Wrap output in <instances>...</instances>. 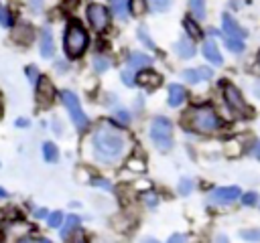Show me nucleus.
<instances>
[{
    "mask_svg": "<svg viewBox=\"0 0 260 243\" xmlns=\"http://www.w3.org/2000/svg\"><path fill=\"white\" fill-rule=\"evenodd\" d=\"M93 158L102 164H116L128 150L126 136L110 124H100L91 136Z\"/></svg>",
    "mask_w": 260,
    "mask_h": 243,
    "instance_id": "nucleus-1",
    "label": "nucleus"
},
{
    "mask_svg": "<svg viewBox=\"0 0 260 243\" xmlns=\"http://www.w3.org/2000/svg\"><path fill=\"white\" fill-rule=\"evenodd\" d=\"M183 124L199 134H211L219 128V117L213 111V107L209 105H199V107H191L185 115H183Z\"/></svg>",
    "mask_w": 260,
    "mask_h": 243,
    "instance_id": "nucleus-2",
    "label": "nucleus"
},
{
    "mask_svg": "<svg viewBox=\"0 0 260 243\" xmlns=\"http://www.w3.org/2000/svg\"><path fill=\"white\" fill-rule=\"evenodd\" d=\"M150 140L160 152H169L173 148V124L171 119L158 115L150 122Z\"/></svg>",
    "mask_w": 260,
    "mask_h": 243,
    "instance_id": "nucleus-3",
    "label": "nucleus"
},
{
    "mask_svg": "<svg viewBox=\"0 0 260 243\" xmlns=\"http://www.w3.org/2000/svg\"><path fill=\"white\" fill-rule=\"evenodd\" d=\"M61 101H63V105H65V107H67V111H69V117H71L73 126H75L79 132L87 130V126H89V119H87L85 111L81 109V103H79L77 95H75L73 91L65 89V91H61Z\"/></svg>",
    "mask_w": 260,
    "mask_h": 243,
    "instance_id": "nucleus-4",
    "label": "nucleus"
},
{
    "mask_svg": "<svg viewBox=\"0 0 260 243\" xmlns=\"http://www.w3.org/2000/svg\"><path fill=\"white\" fill-rule=\"evenodd\" d=\"M87 47V34L79 24H71L65 32V53L69 57H79Z\"/></svg>",
    "mask_w": 260,
    "mask_h": 243,
    "instance_id": "nucleus-5",
    "label": "nucleus"
},
{
    "mask_svg": "<svg viewBox=\"0 0 260 243\" xmlns=\"http://www.w3.org/2000/svg\"><path fill=\"white\" fill-rule=\"evenodd\" d=\"M223 99H225V103H228V107L236 113V115H240V117H248L250 113H252V109L248 107V103L244 101V97H242V93H240V89H236L234 85H225L223 87Z\"/></svg>",
    "mask_w": 260,
    "mask_h": 243,
    "instance_id": "nucleus-6",
    "label": "nucleus"
},
{
    "mask_svg": "<svg viewBox=\"0 0 260 243\" xmlns=\"http://www.w3.org/2000/svg\"><path fill=\"white\" fill-rule=\"evenodd\" d=\"M236 198H240V188L238 186H221V188H215L209 194V200L213 205H230Z\"/></svg>",
    "mask_w": 260,
    "mask_h": 243,
    "instance_id": "nucleus-7",
    "label": "nucleus"
},
{
    "mask_svg": "<svg viewBox=\"0 0 260 243\" xmlns=\"http://www.w3.org/2000/svg\"><path fill=\"white\" fill-rule=\"evenodd\" d=\"M87 20L95 30H104L108 26V10L102 4H89L87 6Z\"/></svg>",
    "mask_w": 260,
    "mask_h": 243,
    "instance_id": "nucleus-8",
    "label": "nucleus"
},
{
    "mask_svg": "<svg viewBox=\"0 0 260 243\" xmlns=\"http://www.w3.org/2000/svg\"><path fill=\"white\" fill-rule=\"evenodd\" d=\"M53 97H55L53 83L47 77H39V81H37V99H39V103L43 107H47V105L53 103Z\"/></svg>",
    "mask_w": 260,
    "mask_h": 243,
    "instance_id": "nucleus-9",
    "label": "nucleus"
},
{
    "mask_svg": "<svg viewBox=\"0 0 260 243\" xmlns=\"http://www.w3.org/2000/svg\"><path fill=\"white\" fill-rule=\"evenodd\" d=\"M221 20H223V34L225 36H230V38H238V40H242V38H246V30L230 16V14H223L221 16Z\"/></svg>",
    "mask_w": 260,
    "mask_h": 243,
    "instance_id": "nucleus-10",
    "label": "nucleus"
},
{
    "mask_svg": "<svg viewBox=\"0 0 260 243\" xmlns=\"http://www.w3.org/2000/svg\"><path fill=\"white\" fill-rule=\"evenodd\" d=\"M211 75H213V71H211L209 67H197V69H187V71H183V79H185L187 83H199V81H203V79H211Z\"/></svg>",
    "mask_w": 260,
    "mask_h": 243,
    "instance_id": "nucleus-11",
    "label": "nucleus"
},
{
    "mask_svg": "<svg viewBox=\"0 0 260 243\" xmlns=\"http://www.w3.org/2000/svg\"><path fill=\"white\" fill-rule=\"evenodd\" d=\"M55 53V45H53V32L49 26H43L41 30V55L45 59H51Z\"/></svg>",
    "mask_w": 260,
    "mask_h": 243,
    "instance_id": "nucleus-12",
    "label": "nucleus"
},
{
    "mask_svg": "<svg viewBox=\"0 0 260 243\" xmlns=\"http://www.w3.org/2000/svg\"><path fill=\"white\" fill-rule=\"evenodd\" d=\"M136 83L142 85V87H158L162 83V77L154 71H140L136 75Z\"/></svg>",
    "mask_w": 260,
    "mask_h": 243,
    "instance_id": "nucleus-13",
    "label": "nucleus"
},
{
    "mask_svg": "<svg viewBox=\"0 0 260 243\" xmlns=\"http://www.w3.org/2000/svg\"><path fill=\"white\" fill-rule=\"evenodd\" d=\"M150 63H152L150 57H146V55H142V53H132V55L128 57V71H130V73H138L142 67H148Z\"/></svg>",
    "mask_w": 260,
    "mask_h": 243,
    "instance_id": "nucleus-14",
    "label": "nucleus"
},
{
    "mask_svg": "<svg viewBox=\"0 0 260 243\" xmlns=\"http://www.w3.org/2000/svg\"><path fill=\"white\" fill-rule=\"evenodd\" d=\"M203 57L213 65H221L223 63V59H221V55H219V51H217V47H215V43L211 38H207L203 43Z\"/></svg>",
    "mask_w": 260,
    "mask_h": 243,
    "instance_id": "nucleus-15",
    "label": "nucleus"
},
{
    "mask_svg": "<svg viewBox=\"0 0 260 243\" xmlns=\"http://www.w3.org/2000/svg\"><path fill=\"white\" fill-rule=\"evenodd\" d=\"M175 51H177V55H179L181 59H189V57L195 55V45H193V40H191L189 36H185V38H181V40L175 45Z\"/></svg>",
    "mask_w": 260,
    "mask_h": 243,
    "instance_id": "nucleus-16",
    "label": "nucleus"
},
{
    "mask_svg": "<svg viewBox=\"0 0 260 243\" xmlns=\"http://www.w3.org/2000/svg\"><path fill=\"white\" fill-rule=\"evenodd\" d=\"M185 101V89L179 83H173L169 87V105L171 107H179Z\"/></svg>",
    "mask_w": 260,
    "mask_h": 243,
    "instance_id": "nucleus-17",
    "label": "nucleus"
},
{
    "mask_svg": "<svg viewBox=\"0 0 260 243\" xmlns=\"http://www.w3.org/2000/svg\"><path fill=\"white\" fill-rule=\"evenodd\" d=\"M12 38H14L16 43L28 45L30 38H32V28H30L28 24H18V26L14 28V32H12Z\"/></svg>",
    "mask_w": 260,
    "mask_h": 243,
    "instance_id": "nucleus-18",
    "label": "nucleus"
},
{
    "mask_svg": "<svg viewBox=\"0 0 260 243\" xmlns=\"http://www.w3.org/2000/svg\"><path fill=\"white\" fill-rule=\"evenodd\" d=\"M77 227H79V217H77V215H69V217L65 219L63 229H61V237H63V239H69L71 231H75Z\"/></svg>",
    "mask_w": 260,
    "mask_h": 243,
    "instance_id": "nucleus-19",
    "label": "nucleus"
},
{
    "mask_svg": "<svg viewBox=\"0 0 260 243\" xmlns=\"http://www.w3.org/2000/svg\"><path fill=\"white\" fill-rule=\"evenodd\" d=\"M183 26H185V30L189 32V38H201V36H203L199 24H197L193 18H185V20H183Z\"/></svg>",
    "mask_w": 260,
    "mask_h": 243,
    "instance_id": "nucleus-20",
    "label": "nucleus"
},
{
    "mask_svg": "<svg viewBox=\"0 0 260 243\" xmlns=\"http://www.w3.org/2000/svg\"><path fill=\"white\" fill-rule=\"evenodd\" d=\"M43 156H45L47 162H57V158H59L57 146H55L53 142H45V144H43Z\"/></svg>",
    "mask_w": 260,
    "mask_h": 243,
    "instance_id": "nucleus-21",
    "label": "nucleus"
},
{
    "mask_svg": "<svg viewBox=\"0 0 260 243\" xmlns=\"http://www.w3.org/2000/svg\"><path fill=\"white\" fill-rule=\"evenodd\" d=\"M110 2L118 18H128V0H110Z\"/></svg>",
    "mask_w": 260,
    "mask_h": 243,
    "instance_id": "nucleus-22",
    "label": "nucleus"
},
{
    "mask_svg": "<svg viewBox=\"0 0 260 243\" xmlns=\"http://www.w3.org/2000/svg\"><path fill=\"white\" fill-rule=\"evenodd\" d=\"M189 8L195 18H205V0H189Z\"/></svg>",
    "mask_w": 260,
    "mask_h": 243,
    "instance_id": "nucleus-23",
    "label": "nucleus"
},
{
    "mask_svg": "<svg viewBox=\"0 0 260 243\" xmlns=\"http://www.w3.org/2000/svg\"><path fill=\"white\" fill-rule=\"evenodd\" d=\"M240 237L244 241H252V243H260V229H242Z\"/></svg>",
    "mask_w": 260,
    "mask_h": 243,
    "instance_id": "nucleus-24",
    "label": "nucleus"
},
{
    "mask_svg": "<svg viewBox=\"0 0 260 243\" xmlns=\"http://www.w3.org/2000/svg\"><path fill=\"white\" fill-rule=\"evenodd\" d=\"M63 219H65V217H63L61 211H53V213H49V217H47V225L53 227V229H57V227H61Z\"/></svg>",
    "mask_w": 260,
    "mask_h": 243,
    "instance_id": "nucleus-25",
    "label": "nucleus"
},
{
    "mask_svg": "<svg viewBox=\"0 0 260 243\" xmlns=\"http://www.w3.org/2000/svg\"><path fill=\"white\" fill-rule=\"evenodd\" d=\"M93 69H95L98 73H104V71L110 69V61H108L106 57H102V55H95V57H93Z\"/></svg>",
    "mask_w": 260,
    "mask_h": 243,
    "instance_id": "nucleus-26",
    "label": "nucleus"
},
{
    "mask_svg": "<svg viewBox=\"0 0 260 243\" xmlns=\"http://www.w3.org/2000/svg\"><path fill=\"white\" fill-rule=\"evenodd\" d=\"M223 36H225V34H223ZM223 40H225V45H228V49H230L232 53H242V51H244V40L230 38V36H225Z\"/></svg>",
    "mask_w": 260,
    "mask_h": 243,
    "instance_id": "nucleus-27",
    "label": "nucleus"
},
{
    "mask_svg": "<svg viewBox=\"0 0 260 243\" xmlns=\"http://www.w3.org/2000/svg\"><path fill=\"white\" fill-rule=\"evenodd\" d=\"M191 192H193V180H191V178H181V180H179V194L187 196V194H191Z\"/></svg>",
    "mask_w": 260,
    "mask_h": 243,
    "instance_id": "nucleus-28",
    "label": "nucleus"
},
{
    "mask_svg": "<svg viewBox=\"0 0 260 243\" xmlns=\"http://www.w3.org/2000/svg\"><path fill=\"white\" fill-rule=\"evenodd\" d=\"M0 24L2 26H10L12 24V16H10V12H8V8L0 2Z\"/></svg>",
    "mask_w": 260,
    "mask_h": 243,
    "instance_id": "nucleus-29",
    "label": "nucleus"
},
{
    "mask_svg": "<svg viewBox=\"0 0 260 243\" xmlns=\"http://www.w3.org/2000/svg\"><path fill=\"white\" fill-rule=\"evenodd\" d=\"M128 8H130V12L136 14V16H140V14L146 10V8H144V0H130V6H128Z\"/></svg>",
    "mask_w": 260,
    "mask_h": 243,
    "instance_id": "nucleus-30",
    "label": "nucleus"
},
{
    "mask_svg": "<svg viewBox=\"0 0 260 243\" xmlns=\"http://www.w3.org/2000/svg\"><path fill=\"white\" fill-rule=\"evenodd\" d=\"M258 202V194L256 192H246L244 196H242V205L244 207H254Z\"/></svg>",
    "mask_w": 260,
    "mask_h": 243,
    "instance_id": "nucleus-31",
    "label": "nucleus"
},
{
    "mask_svg": "<svg viewBox=\"0 0 260 243\" xmlns=\"http://www.w3.org/2000/svg\"><path fill=\"white\" fill-rule=\"evenodd\" d=\"M150 6H152L156 12H165V10L171 6V0H150Z\"/></svg>",
    "mask_w": 260,
    "mask_h": 243,
    "instance_id": "nucleus-32",
    "label": "nucleus"
},
{
    "mask_svg": "<svg viewBox=\"0 0 260 243\" xmlns=\"http://www.w3.org/2000/svg\"><path fill=\"white\" fill-rule=\"evenodd\" d=\"M138 36H140V40H142L148 49H154V43L148 38V34H146V30H144V28H138Z\"/></svg>",
    "mask_w": 260,
    "mask_h": 243,
    "instance_id": "nucleus-33",
    "label": "nucleus"
},
{
    "mask_svg": "<svg viewBox=\"0 0 260 243\" xmlns=\"http://www.w3.org/2000/svg\"><path fill=\"white\" fill-rule=\"evenodd\" d=\"M116 119H118L120 124H124V126H126V124L130 122V113H128L126 109H118V111H116Z\"/></svg>",
    "mask_w": 260,
    "mask_h": 243,
    "instance_id": "nucleus-34",
    "label": "nucleus"
},
{
    "mask_svg": "<svg viewBox=\"0 0 260 243\" xmlns=\"http://www.w3.org/2000/svg\"><path fill=\"white\" fill-rule=\"evenodd\" d=\"M167 243H187V239H185V235L183 233H173L171 237H169V241Z\"/></svg>",
    "mask_w": 260,
    "mask_h": 243,
    "instance_id": "nucleus-35",
    "label": "nucleus"
},
{
    "mask_svg": "<svg viewBox=\"0 0 260 243\" xmlns=\"http://www.w3.org/2000/svg\"><path fill=\"white\" fill-rule=\"evenodd\" d=\"M26 75L30 77V81H39V79H37V69H35L32 65H30V67H26Z\"/></svg>",
    "mask_w": 260,
    "mask_h": 243,
    "instance_id": "nucleus-36",
    "label": "nucleus"
},
{
    "mask_svg": "<svg viewBox=\"0 0 260 243\" xmlns=\"http://www.w3.org/2000/svg\"><path fill=\"white\" fill-rule=\"evenodd\" d=\"M128 166H132V170H138V172L144 170V164H142V162H134V160H132V162H128Z\"/></svg>",
    "mask_w": 260,
    "mask_h": 243,
    "instance_id": "nucleus-37",
    "label": "nucleus"
},
{
    "mask_svg": "<svg viewBox=\"0 0 260 243\" xmlns=\"http://www.w3.org/2000/svg\"><path fill=\"white\" fill-rule=\"evenodd\" d=\"M30 6H32L35 12H39V10L43 8V0H30Z\"/></svg>",
    "mask_w": 260,
    "mask_h": 243,
    "instance_id": "nucleus-38",
    "label": "nucleus"
},
{
    "mask_svg": "<svg viewBox=\"0 0 260 243\" xmlns=\"http://www.w3.org/2000/svg\"><path fill=\"white\" fill-rule=\"evenodd\" d=\"M252 154H254L256 158H260V142H256V144H254V148H252Z\"/></svg>",
    "mask_w": 260,
    "mask_h": 243,
    "instance_id": "nucleus-39",
    "label": "nucleus"
},
{
    "mask_svg": "<svg viewBox=\"0 0 260 243\" xmlns=\"http://www.w3.org/2000/svg\"><path fill=\"white\" fill-rule=\"evenodd\" d=\"M63 2H65L67 8H75V6L79 4V0H63Z\"/></svg>",
    "mask_w": 260,
    "mask_h": 243,
    "instance_id": "nucleus-40",
    "label": "nucleus"
},
{
    "mask_svg": "<svg viewBox=\"0 0 260 243\" xmlns=\"http://www.w3.org/2000/svg\"><path fill=\"white\" fill-rule=\"evenodd\" d=\"M254 95L260 99V81H256V83H254Z\"/></svg>",
    "mask_w": 260,
    "mask_h": 243,
    "instance_id": "nucleus-41",
    "label": "nucleus"
},
{
    "mask_svg": "<svg viewBox=\"0 0 260 243\" xmlns=\"http://www.w3.org/2000/svg\"><path fill=\"white\" fill-rule=\"evenodd\" d=\"M16 126H18V128H22V126L26 128V126H28V119H24V117H20V119L16 122Z\"/></svg>",
    "mask_w": 260,
    "mask_h": 243,
    "instance_id": "nucleus-42",
    "label": "nucleus"
},
{
    "mask_svg": "<svg viewBox=\"0 0 260 243\" xmlns=\"http://www.w3.org/2000/svg\"><path fill=\"white\" fill-rule=\"evenodd\" d=\"M215 243H230V239H228L225 235H219V237L215 239Z\"/></svg>",
    "mask_w": 260,
    "mask_h": 243,
    "instance_id": "nucleus-43",
    "label": "nucleus"
},
{
    "mask_svg": "<svg viewBox=\"0 0 260 243\" xmlns=\"http://www.w3.org/2000/svg\"><path fill=\"white\" fill-rule=\"evenodd\" d=\"M45 215H49V213H47V211H45V209H41V211H37V217H39V219H43V217H45Z\"/></svg>",
    "mask_w": 260,
    "mask_h": 243,
    "instance_id": "nucleus-44",
    "label": "nucleus"
},
{
    "mask_svg": "<svg viewBox=\"0 0 260 243\" xmlns=\"http://www.w3.org/2000/svg\"><path fill=\"white\" fill-rule=\"evenodd\" d=\"M140 243H158V241H156V239H152V237H146V239H142Z\"/></svg>",
    "mask_w": 260,
    "mask_h": 243,
    "instance_id": "nucleus-45",
    "label": "nucleus"
},
{
    "mask_svg": "<svg viewBox=\"0 0 260 243\" xmlns=\"http://www.w3.org/2000/svg\"><path fill=\"white\" fill-rule=\"evenodd\" d=\"M2 111H4V99H2V93H0V115H2Z\"/></svg>",
    "mask_w": 260,
    "mask_h": 243,
    "instance_id": "nucleus-46",
    "label": "nucleus"
},
{
    "mask_svg": "<svg viewBox=\"0 0 260 243\" xmlns=\"http://www.w3.org/2000/svg\"><path fill=\"white\" fill-rule=\"evenodd\" d=\"M37 243H53V241H49V239H39Z\"/></svg>",
    "mask_w": 260,
    "mask_h": 243,
    "instance_id": "nucleus-47",
    "label": "nucleus"
},
{
    "mask_svg": "<svg viewBox=\"0 0 260 243\" xmlns=\"http://www.w3.org/2000/svg\"><path fill=\"white\" fill-rule=\"evenodd\" d=\"M0 196H6V190L4 188H0Z\"/></svg>",
    "mask_w": 260,
    "mask_h": 243,
    "instance_id": "nucleus-48",
    "label": "nucleus"
},
{
    "mask_svg": "<svg viewBox=\"0 0 260 243\" xmlns=\"http://www.w3.org/2000/svg\"><path fill=\"white\" fill-rule=\"evenodd\" d=\"M258 69H260V55H258Z\"/></svg>",
    "mask_w": 260,
    "mask_h": 243,
    "instance_id": "nucleus-49",
    "label": "nucleus"
},
{
    "mask_svg": "<svg viewBox=\"0 0 260 243\" xmlns=\"http://www.w3.org/2000/svg\"><path fill=\"white\" fill-rule=\"evenodd\" d=\"M20 243H28V241H20Z\"/></svg>",
    "mask_w": 260,
    "mask_h": 243,
    "instance_id": "nucleus-50",
    "label": "nucleus"
},
{
    "mask_svg": "<svg viewBox=\"0 0 260 243\" xmlns=\"http://www.w3.org/2000/svg\"><path fill=\"white\" fill-rule=\"evenodd\" d=\"M258 205H260V202H258Z\"/></svg>",
    "mask_w": 260,
    "mask_h": 243,
    "instance_id": "nucleus-51",
    "label": "nucleus"
}]
</instances>
